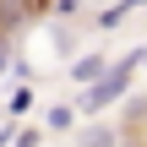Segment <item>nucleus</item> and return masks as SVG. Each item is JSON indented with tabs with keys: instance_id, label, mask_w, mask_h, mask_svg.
Segmentation results:
<instances>
[{
	"instance_id": "nucleus-1",
	"label": "nucleus",
	"mask_w": 147,
	"mask_h": 147,
	"mask_svg": "<svg viewBox=\"0 0 147 147\" xmlns=\"http://www.w3.org/2000/svg\"><path fill=\"white\" fill-rule=\"evenodd\" d=\"M136 65H147V49L125 55V60H115V71L82 93V109H87V115H104L109 104H120V98H125V87H131V76H136Z\"/></svg>"
},
{
	"instance_id": "nucleus-2",
	"label": "nucleus",
	"mask_w": 147,
	"mask_h": 147,
	"mask_svg": "<svg viewBox=\"0 0 147 147\" xmlns=\"http://www.w3.org/2000/svg\"><path fill=\"white\" fill-rule=\"evenodd\" d=\"M109 71H115V65H109V60H104V55H82V60H76V65H71V76H76V82H82V87H93V82H104V76H109Z\"/></svg>"
},
{
	"instance_id": "nucleus-3",
	"label": "nucleus",
	"mask_w": 147,
	"mask_h": 147,
	"mask_svg": "<svg viewBox=\"0 0 147 147\" xmlns=\"http://www.w3.org/2000/svg\"><path fill=\"white\" fill-rule=\"evenodd\" d=\"M44 125H49V131H71V125H76V109H71V104H55V109L44 115Z\"/></svg>"
},
{
	"instance_id": "nucleus-4",
	"label": "nucleus",
	"mask_w": 147,
	"mask_h": 147,
	"mask_svg": "<svg viewBox=\"0 0 147 147\" xmlns=\"http://www.w3.org/2000/svg\"><path fill=\"white\" fill-rule=\"evenodd\" d=\"M136 5H142V0H115V5H109V11L98 16V27H120V16H131Z\"/></svg>"
},
{
	"instance_id": "nucleus-5",
	"label": "nucleus",
	"mask_w": 147,
	"mask_h": 147,
	"mask_svg": "<svg viewBox=\"0 0 147 147\" xmlns=\"http://www.w3.org/2000/svg\"><path fill=\"white\" fill-rule=\"evenodd\" d=\"M5 109H11V115H27V109H33V87H16V93H11V104H5Z\"/></svg>"
},
{
	"instance_id": "nucleus-6",
	"label": "nucleus",
	"mask_w": 147,
	"mask_h": 147,
	"mask_svg": "<svg viewBox=\"0 0 147 147\" xmlns=\"http://www.w3.org/2000/svg\"><path fill=\"white\" fill-rule=\"evenodd\" d=\"M38 142H44L38 131H22V136H16V142H11V147H38Z\"/></svg>"
},
{
	"instance_id": "nucleus-7",
	"label": "nucleus",
	"mask_w": 147,
	"mask_h": 147,
	"mask_svg": "<svg viewBox=\"0 0 147 147\" xmlns=\"http://www.w3.org/2000/svg\"><path fill=\"white\" fill-rule=\"evenodd\" d=\"M55 5H60V11H76V5H82V0H55Z\"/></svg>"
},
{
	"instance_id": "nucleus-8",
	"label": "nucleus",
	"mask_w": 147,
	"mask_h": 147,
	"mask_svg": "<svg viewBox=\"0 0 147 147\" xmlns=\"http://www.w3.org/2000/svg\"><path fill=\"white\" fill-rule=\"evenodd\" d=\"M0 71H5V55H0Z\"/></svg>"
}]
</instances>
